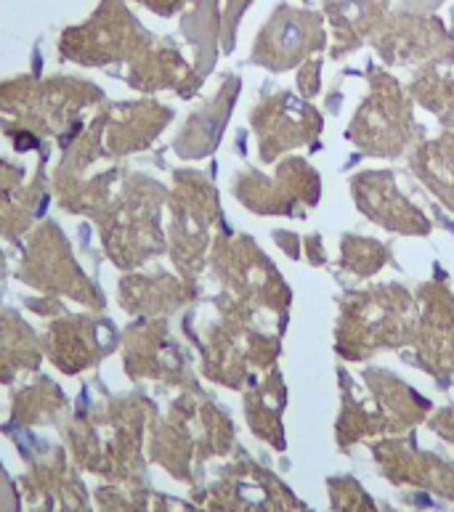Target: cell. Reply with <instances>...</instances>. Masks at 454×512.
<instances>
[]
</instances>
